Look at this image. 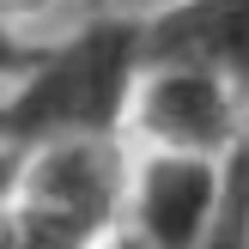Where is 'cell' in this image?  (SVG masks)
<instances>
[{"label":"cell","instance_id":"277c9868","mask_svg":"<svg viewBox=\"0 0 249 249\" xmlns=\"http://www.w3.org/2000/svg\"><path fill=\"white\" fill-rule=\"evenodd\" d=\"M146 61L213 67L249 97V0H158L140 12Z\"/></svg>","mask_w":249,"mask_h":249},{"label":"cell","instance_id":"3957f363","mask_svg":"<svg viewBox=\"0 0 249 249\" xmlns=\"http://www.w3.org/2000/svg\"><path fill=\"white\" fill-rule=\"evenodd\" d=\"M225 158L164 152V146H128L122 225L146 249H195V237L207 231V219H213V207H219Z\"/></svg>","mask_w":249,"mask_h":249},{"label":"cell","instance_id":"5b68a950","mask_svg":"<svg viewBox=\"0 0 249 249\" xmlns=\"http://www.w3.org/2000/svg\"><path fill=\"white\" fill-rule=\"evenodd\" d=\"M195 249H249V140L231 146L225 182H219V207L207 219V231L195 237Z\"/></svg>","mask_w":249,"mask_h":249},{"label":"cell","instance_id":"ba28073f","mask_svg":"<svg viewBox=\"0 0 249 249\" xmlns=\"http://www.w3.org/2000/svg\"><path fill=\"white\" fill-rule=\"evenodd\" d=\"M91 249H146V243H140V237H134V231H128V225L116 219V225H109V231H104V237H97Z\"/></svg>","mask_w":249,"mask_h":249},{"label":"cell","instance_id":"9c48e42d","mask_svg":"<svg viewBox=\"0 0 249 249\" xmlns=\"http://www.w3.org/2000/svg\"><path fill=\"white\" fill-rule=\"evenodd\" d=\"M12 164H18V152L0 146V201H6V189H12Z\"/></svg>","mask_w":249,"mask_h":249},{"label":"cell","instance_id":"52a82bcc","mask_svg":"<svg viewBox=\"0 0 249 249\" xmlns=\"http://www.w3.org/2000/svg\"><path fill=\"white\" fill-rule=\"evenodd\" d=\"M49 6H61V0H0V18L24 24V18H36V12H49Z\"/></svg>","mask_w":249,"mask_h":249},{"label":"cell","instance_id":"7a4b0ae2","mask_svg":"<svg viewBox=\"0 0 249 249\" xmlns=\"http://www.w3.org/2000/svg\"><path fill=\"white\" fill-rule=\"evenodd\" d=\"M128 146H164V152H207L225 158L249 140V97L213 67L195 61H146L128 97Z\"/></svg>","mask_w":249,"mask_h":249},{"label":"cell","instance_id":"8992f818","mask_svg":"<svg viewBox=\"0 0 249 249\" xmlns=\"http://www.w3.org/2000/svg\"><path fill=\"white\" fill-rule=\"evenodd\" d=\"M31 55H36V36L24 31V24H6V18H0V85H6L12 73H24Z\"/></svg>","mask_w":249,"mask_h":249},{"label":"cell","instance_id":"6da1fadb","mask_svg":"<svg viewBox=\"0 0 249 249\" xmlns=\"http://www.w3.org/2000/svg\"><path fill=\"white\" fill-rule=\"evenodd\" d=\"M140 67V12H91L67 36L36 43L24 73L0 85V146L24 152L43 140H122Z\"/></svg>","mask_w":249,"mask_h":249}]
</instances>
